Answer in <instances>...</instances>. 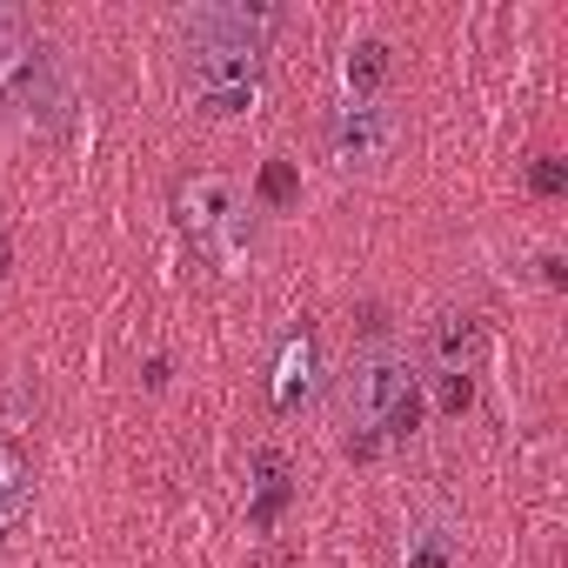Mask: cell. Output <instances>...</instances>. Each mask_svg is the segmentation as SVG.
<instances>
[{
	"instance_id": "6da1fadb",
	"label": "cell",
	"mask_w": 568,
	"mask_h": 568,
	"mask_svg": "<svg viewBox=\"0 0 568 568\" xmlns=\"http://www.w3.org/2000/svg\"><path fill=\"white\" fill-rule=\"evenodd\" d=\"M274 28V8H247V0H227V8H194L181 14V41H187V94L201 114L227 121L254 101L261 88V41Z\"/></svg>"
},
{
	"instance_id": "7a4b0ae2",
	"label": "cell",
	"mask_w": 568,
	"mask_h": 568,
	"mask_svg": "<svg viewBox=\"0 0 568 568\" xmlns=\"http://www.w3.org/2000/svg\"><path fill=\"white\" fill-rule=\"evenodd\" d=\"M415 422H422V375L408 368V355H395V348L355 355V368L342 375L348 455H375L382 442H408Z\"/></svg>"
},
{
	"instance_id": "3957f363",
	"label": "cell",
	"mask_w": 568,
	"mask_h": 568,
	"mask_svg": "<svg viewBox=\"0 0 568 568\" xmlns=\"http://www.w3.org/2000/svg\"><path fill=\"white\" fill-rule=\"evenodd\" d=\"M0 94H8L28 121H68V108H74V88H68V74H61V61H54V48L48 41H34V34H21V41H0Z\"/></svg>"
},
{
	"instance_id": "277c9868",
	"label": "cell",
	"mask_w": 568,
	"mask_h": 568,
	"mask_svg": "<svg viewBox=\"0 0 568 568\" xmlns=\"http://www.w3.org/2000/svg\"><path fill=\"white\" fill-rule=\"evenodd\" d=\"M181 227L214 254V261H234L241 254V187L227 174H194L181 187Z\"/></svg>"
},
{
	"instance_id": "5b68a950",
	"label": "cell",
	"mask_w": 568,
	"mask_h": 568,
	"mask_svg": "<svg viewBox=\"0 0 568 568\" xmlns=\"http://www.w3.org/2000/svg\"><path fill=\"white\" fill-rule=\"evenodd\" d=\"M395 114L382 108V101H342L335 108V121H328V141H335V161L342 168H375V161H388V148H395Z\"/></svg>"
},
{
	"instance_id": "8992f818",
	"label": "cell",
	"mask_w": 568,
	"mask_h": 568,
	"mask_svg": "<svg viewBox=\"0 0 568 568\" xmlns=\"http://www.w3.org/2000/svg\"><path fill=\"white\" fill-rule=\"evenodd\" d=\"M308 395H315V342H308V328H295L288 342H281V368H274V408H281V415H295Z\"/></svg>"
},
{
	"instance_id": "52a82bcc",
	"label": "cell",
	"mask_w": 568,
	"mask_h": 568,
	"mask_svg": "<svg viewBox=\"0 0 568 568\" xmlns=\"http://www.w3.org/2000/svg\"><path fill=\"white\" fill-rule=\"evenodd\" d=\"M475 362H481V322L442 315L435 322V375H475Z\"/></svg>"
},
{
	"instance_id": "ba28073f",
	"label": "cell",
	"mask_w": 568,
	"mask_h": 568,
	"mask_svg": "<svg viewBox=\"0 0 568 568\" xmlns=\"http://www.w3.org/2000/svg\"><path fill=\"white\" fill-rule=\"evenodd\" d=\"M281 508H288V462H281L274 448L254 455V501H247V521L254 528H274Z\"/></svg>"
},
{
	"instance_id": "9c48e42d",
	"label": "cell",
	"mask_w": 568,
	"mask_h": 568,
	"mask_svg": "<svg viewBox=\"0 0 568 568\" xmlns=\"http://www.w3.org/2000/svg\"><path fill=\"white\" fill-rule=\"evenodd\" d=\"M388 81V41H355L348 48V88H362V101H368V88H382Z\"/></svg>"
},
{
	"instance_id": "30bf717a",
	"label": "cell",
	"mask_w": 568,
	"mask_h": 568,
	"mask_svg": "<svg viewBox=\"0 0 568 568\" xmlns=\"http://www.w3.org/2000/svg\"><path fill=\"white\" fill-rule=\"evenodd\" d=\"M408 568H455V535L448 528H415L408 535Z\"/></svg>"
},
{
	"instance_id": "8fae6325",
	"label": "cell",
	"mask_w": 568,
	"mask_h": 568,
	"mask_svg": "<svg viewBox=\"0 0 568 568\" xmlns=\"http://www.w3.org/2000/svg\"><path fill=\"white\" fill-rule=\"evenodd\" d=\"M21 508H28V462H21L8 442H0V521L21 515Z\"/></svg>"
},
{
	"instance_id": "7c38bea8",
	"label": "cell",
	"mask_w": 568,
	"mask_h": 568,
	"mask_svg": "<svg viewBox=\"0 0 568 568\" xmlns=\"http://www.w3.org/2000/svg\"><path fill=\"white\" fill-rule=\"evenodd\" d=\"M261 201H267V207H288V201H295V168H288V161H267V168H261Z\"/></svg>"
},
{
	"instance_id": "4fadbf2b",
	"label": "cell",
	"mask_w": 568,
	"mask_h": 568,
	"mask_svg": "<svg viewBox=\"0 0 568 568\" xmlns=\"http://www.w3.org/2000/svg\"><path fill=\"white\" fill-rule=\"evenodd\" d=\"M435 402H442V415H462L475 402V375H435Z\"/></svg>"
},
{
	"instance_id": "5bb4252c",
	"label": "cell",
	"mask_w": 568,
	"mask_h": 568,
	"mask_svg": "<svg viewBox=\"0 0 568 568\" xmlns=\"http://www.w3.org/2000/svg\"><path fill=\"white\" fill-rule=\"evenodd\" d=\"M528 187H535V194H561V187H568L561 161H555V154H535V168H528Z\"/></svg>"
},
{
	"instance_id": "9a60e30c",
	"label": "cell",
	"mask_w": 568,
	"mask_h": 568,
	"mask_svg": "<svg viewBox=\"0 0 568 568\" xmlns=\"http://www.w3.org/2000/svg\"><path fill=\"white\" fill-rule=\"evenodd\" d=\"M0 261H8V241H0Z\"/></svg>"
}]
</instances>
